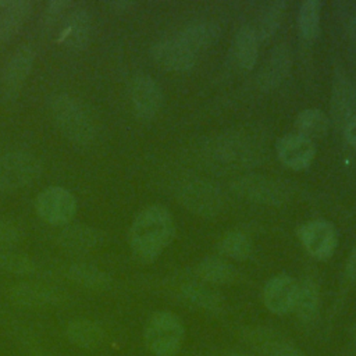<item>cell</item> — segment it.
<instances>
[{"mask_svg":"<svg viewBox=\"0 0 356 356\" xmlns=\"http://www.w3.org/2000/svg\"><path fill=\"white\" fill-rule=\"evenodd\" d=\"M174 220L170 211L159 204L145 207L129 228L132 254L142 263L156 260L174 238Z\"/></svg>","mask_w":356,"mask_h":356,"instance_id":"obj_1","label":"cell"},{"mask_svg":"<svg viewBox=\"0 0 356 356\" xmlns=\"http://www.w3.org/2000/svg\"><path fill=\"white\" fill-rule=\"evenodd\" d=\"M49 110L58 131L74 145L88 146L95 140L96 127L82 103L68 93H56Z\"/></svg>","mask_w":356,"mask_h":356,"instance_id":"obj_2","label":"cell"},{"mask_svg":"<svg viewBox=\"0 0 356 356\" xmlns=\"http://www.w3.org/2000/svg\"><path fill=\"white\" fill-rule=\"evenodd\" d=\"M184 325L170 312L154 313L145 328V343L156 356H174L184 341Z\"/></svg>","mask_w":356,"mask_h":356,"instance_id":"obj_3","label":"cell"},{"mask_svg":"<svg viewBox=\"0 0 356 356\" xmlns=\"http://www.w3.org/2000/svg\"><path fill=\"white\" fill-rule=\"evenodd\" d=\"M40 160L26 150H11L0 154V191H18L42 174Z\"/></svg>","mask_w":356,"mask_h":356,"instance_id":"obj_4","label":"cell"},{"mask_svg":"<svg viewBox=\"0 0 356 356\" xmlns=\"http://www.w3.org/2000/svg\"><path fill=\"white\" fill-rule=\"evenodd\" d=\"M78 204L75 196L64 186H47L35 200L36 214L50 225H67L75 217Z\"/></svg>","mask_w":356,"mask_h":356,"instance_id":"obj_5","label":"cell"},{"mask_svg":"<svg viewBox=\"0 0 356 356\" xmlns=\"http://www.w3.org/2000/svg\"><path fill=\"white\" fill-rule=\"evenodd\" d=\"M232 189L248 200L271 206L282 204L289 197V188L284 182L257 174L238 178L232 184Z\"/></svg>","mask_w":356,"mask_h":356,"instance_id":"obj_6","label":"cell"},{"mask_svg":"<svg viewBox=\"0 0 356 356\" xmlns=\"http://www.w3.org/2000/svg\"><path fill=\"white\" fill-rule=\"evenodd\" d=\"M51 32L56 33V42L67 49L83 50L92 38L90 13L74 4Z\"/></svg>","mask_w":356,"mask_h":356,"instance_id":"obj_7","label":"cell"},{"mask_svg":"<svg viewBox=\"0 0 356 356\" xmlns=\"http://www.w3.org/2000/svg\"><path fill=\"white\" fill-rule=\"evenodd\" d=\"M179 202L192 213L210 217L222 207V195L217 185L210 181L195 179L185 182L178 189Z\"/></svg>","mask_w":356,"mask_h":356,"instance_id":"obj_8","label":"cell"},{"mask_svg":"<svg viewBox=\"0 0 356 356\" xmlns=\"http://www.w3.org/2000/svg\"><path fill=\"white\" fill-rule=\"evenodd\" d=\"M35 63V51L29 46L17 49L1 70L0 86L6 100H13L24 86Z\"/></svg>","mask_w":356,"mask_h":356,"instance_id":"obj_9","label":"cell"},{"mask_svg":"<svg viewBox=\"0 0 356 356\" xmlns=\"http://www.w3.org/2000/svg\"><path fill=\"white\" fill-rule=\"evenodd\" d=\"M128 90L132 108L140 120H152L159 113L163 103V92L150 75H134Z\"/></svg>","mask_w":356,"mask_h":356,"instance_id":"obj_10","label":"cell"},{"mask_svg":"<svg viewBox=\"0 0 356 356\" xmlns=\"http://www.w3.org/2000/svg\"><path fill=\"white\" fill-rule=\"evenodd\" d=\"M305 249L316 259L331 257L337 246V231L330 221L312 220L305 222L298 232Z\"/></svg>","mask_w":356,"mask_h":356,"instance_id":"obj_11","label":"cell"},{"mask_svg":"<svg viewBox=\"0 0 356 356\" xmlns=\"http://www.w3.org/2000/svg\"><path fill=\"white\" fill-rule=\"evenodd\" d=\"M150 56L167 71H188L196 64V53L184 44L177 35L156 42L150 49Z\"/></svg>","mask_w":356,"mask_h":356,"instance_id":"obj_12","label":"cell"},{"mask_svg":"<svg viewBox=\"0 0 356 356\" xmlns=\"http://www.w3.org/2000/svg\"><path fill=\"white\" fill-rule=\"evenodd\" d=\"M10 299L21 307H44L58 305L64 295L60 289L42 282H18L10 288Z\"/></svg>","mask_w":356,"mask_h":356,"instance_id":"obj_13","label":"cell"},{"mask_svg":"<svg viewBox=\"0 0 356 356\" xmlns=\"http://www.w3.org/2000/svg\"><path fill=\"white\" fill-rule=\"evenodd\" d=\"M298 282L291 275L278 274L267 281L263 289V302L274 314H286L293 309Z\"/></svg>","mask_w":356,"mask_h":356,"instance_id":"obj_14","label":"cell"},{"mask_svg":"<svg viewBox=\"0 0 356 356\" xmlns=\"http://www.w3.org/2000/svg\"><path fill=\"white\" fill-rule=\"evenodd\" d=\"M104 241V234L88 224H67L57 236L58 245L71 253H88L99 248Z\"/></svg>","mask_w":356,"mask_h":356,"instance_id":"obj_15","label":"cell"},{"mask_svg":"<svg viewBox=\"0 0 356 356\" xmlns=\"http://www.w3.org/2000/svg\"><path fill=\"white\" fill-rule=\"evenodd\" d=\"M277 154L282 164L293 170L306 168L316 154L313 140L299 135L288 134L277 142Z\"/></svg>","mask_w":356,"mask_h":356,"instance_id":"obj_16","label":"cell"},{"mask_svg":"<svg viewBox=\"0 0 356 356\" xmlns=\"http://www.w3.org/2000/svg\"><path fill=\"white\" fill-rule=\"evenodd\" d=\"M331 117L342 129L356 118V88L346 76H337L331 93Z\"/></svg>","mask_w":356,"mask_h":356,"instance_id":"obj_17","label":"cell"},{"mask_svg":"<svg viewBox=\"0 0 356 356\" xmlns=\"http://www.w3.org/2000/svg\"><path fill=\"white\" fill-rule=\"evenodd\" d=\"M292 64L291 49L286 43L275 46L257 75V83L261 90L277 88L288 75Z\"/></svg>","mask_w":356,"mask_h":356,"instance_id":"obj_18","label":"cell"},{"mask_svg":"<svg viewBox=\"0 0 356 356\" xmlns=\"http://www.w3.org/2000/svg\"><path fill=\"white\" fill-rule=\"evenodd\" d=\"M220 32V26L216 22L204 19L185 25L177 33V38L197 54V51L210 47L218 39Z\"/></svg>","mask_w":356,"mask_h":356,"instance_id":"obj_19","label":"cell"},{"mask_svg":"<svg viewBox=\"0 0 356 356\" xmlns=\"http://www.w3.org/2000/svg\"><path fill=\"white\" fill-rule=\"evenodd\" d=\"M65 335L71 343L82 349H95L104 341L103 328L93 320L75 318L68 323Z\"/></svg>","mask_w":356,"mask_h":356,"instance_id":"obj_20","label":"cell"},{"mask_svg":"<svg viewBox=\"0 0 356 356\" xmlns=\"http://www.w3.org/2000/svg\"><path fill=\"white\" fill-rule=\"evenodd\" d=\"M32 11L29 0L10 1L0 14V43L10 42L25 25Z\"/></svg>","mask_w":356,"mask_h":356,"instance_id":"obj_21","label":"cell"},{"mask_svg":"<svg viewBox=\"0 0 356 356\" xmlns=\"http://www.w3.org/2000/svg\"><path fill=\"white\" fill-rule=\"evenodd\" d=\"M67 277L74 284L92 291H104L111 285V277L102 268L89 263L70 264Z\"/></svg>","mask_w":356,"mask_h":356,"instance_id":"obj_22","label":"cell"},{"mask_svg":"<svg viewBox=\"0 0 356 356\" xmlns=\"http://www.w3.org/2000/svg\"><path fill=\"white\" fill-rule=\"evenodd\" d=\"M320 305V292L317 284L312 278H305L298 282L293 309L298 318L303 323H312L317 313Z\"/></svg>","mask_w":356,"mask_h":356,"instance_id":"obj_23","label":"cell"},{"mask_svg":"<svg viewBox=\"0 0 356 356\" xmlns=\"http://www.w3.org/2000/svg\"><path fill=\"white\" fill-rule=\"evenodd\" d=\"M284 10L285 1L282 0L270 1L260 10L253 26H250L259 42L267 40L277 32V29L281 25Z\"/></svg>","mask_w":356,"mask_h":356,"instance_id":"obj_24","label":"cell"},{"mask_svg":"<svg viewBox=\"0 0 356 356\" xmlns=\"http://www.w3.org/2000/svg\"><path fill=\"white\" fill-rule=\"evenodd\" d=\"M182 299L199 309L218 312L222 307V296L199 282H188L181 286Z\"/></svg>","mask_w":356,"mask_h":356,"instance_id":"obj_25","label":"cell"},{"mask_svg":"<svg viewBox=\"0 0 356 356\" xmlns=\"http://www.w3.org/2000/svg\"><path fill=\"white\" fill-rule=\"evenodd\" d=\"M257 53L259 40L254 32L250 26H242L234 39V56L238 64L245 70L253 68L257 61Z\"/></svg>","mask_w":356,"mask_h":356,"instance_id":"obj_26","label":"cell"},{"mask_svg":"<svg viewBox=\"0 0 356 356\" xmlns=\"http://www.w3.org/2000/svg\"><path fill=\"white\" fill-rule=\"evenodd\" d=\"M296 134L313 140L323 138L328 129L327 115L317 108H306L295 118Z\"/></svg>","mask_w":356,"mask_h":356,"instance_id":"obj_27","label":"cell"},{"mask_svg":"<svg viewBox=\"0 0 356 356\" xmlns=\"http://www.w3.org/2000/svg\"><path fill=\"white\" fill-rule=\"evenodd\" d=\"M197 275L210 284H228L236 277V270L234 266L227 263L220 257H206L197 266Z\"/></svg>","mask_w":356,"mask_h":356,"instance_id":"obj_28","label":"cell"},{"mask_svg":"<svg viewBox=\"0 0 356 356\" xmlns=\"http://www.w3.org/2000/svg\"><path fill=\"white\" fill-rule=\"evenodd\" d=\"M321 3L318 0H306L298 13L299 33L305 40H313L320 31Z\"/></svg>","mask_w":356,"mask_h":356,"instance_id":"obj_29","label":"cell"},{"mask_svg":"<svg viewBox=\"0 0 356 356\" xmlns=\"http://www.w3.org/2000/svg\"><path fill=\"white\" fill-rule=\"evenodd\" d=\"M0 270L14 275H31L36 270L35 261L14 249L0 250Z\"/></svg>","mask_w":356,"mask_h":356,"instance_id":"obj_30","label":"cell"},{"mask_svg":"<svg viewBox=\"0 0 356 356\" xmlns=\"http://www.w3.org/2000/svg\"><path fill=\"white\" fill-rule=\"evenodd\" d=\"M218 250L231 259L245 260L252 252V243L245 234L239 231H231L220 239Z\"/></svg>","mask_w":356,"mask_h":356,"instance_id":"obj_31","label":"cell"},{"mask_svg":"<svg viewBox=\"0 0 356 356\" xmlns=\"http://www.w3.org/2000/svg\"><path fill=\"white\" fill-rule=\"evenodd\" d=\"M74 4L75 3H72L71 0H50L46 4L44 13H43L44 26L49 31H53Z\"/></svg>","mask_w":356,"mask_h":356,"instance_id":"obj_32","label":"cell"},{"mask_svg":"<svg viewBox=\"0 0 356 356\" xmlns=\"http://www.w3.org/2000/svg\"><path fill=\"white\" fill-rule=\"evenodd\" d=\"M24 238L22 229L10 220H0V250L14 249Z\"/></svg>","mask_w":356,"mask_h":356,"instance_id":"obj_33","label":"cell"},{"mask_svg":"<svg viewBox=\"0 0 356 356\" xmlns=\"http://www.w3.org/2000/svg\"><path fill=\"white\" fill-rule=\"evenodd\" d=\"M266 356H305L296 346L280 337L266 352Z\"/></svg>","mask_w":356,"mask_h":356,"instance_id":"obj_34","label":"cell"},{"mask_svg":"<svg viewBox=\"0 0 356 356\" xmlns=\"http://www.w3.org/2000/svg\"><path fill=\"white\" fill-rule=\"evenodd\" d=\"M346 275L350 281H356V245L352 249L346 263Z\"/></svg>","mask_w":356,"mask_h":356,"instance_id":"obj_35","label":"cell"},{"mask_svg":"<svg viewBox=\"0 0 356 356\" xmlns=\"http://www.w3.org/2000/svg\"><path fill=\"white\" fill-rule=\"evenodd\" d=\"M107 6L117 13H124V11H129L135 6V3L128 0H113V1H107Z\"/></svg>","mask_w":356,"mask_h":356,"instance_id":"obj_36","label":"cell"},{"mask_svg":"<svg viewBox=\"0 0 356 356\" xmlns=\"http://www.w3.org/2000/svg\"><path fill=\"white\" fill-rule=\"evenodd\" d=\"M343 132H345L346 140H348L353 147H356V118H353V120L343 128Z\"/></svg>","mask_w":356,"mask_h":356,"instance_id":"obj_37","label":"cell"},{"mask_svg":"<svg viewBox=\"0 0 356 356\" xmlns=\"http://www.w3.org/2000/svg\"><path fill=\"white\" fill-rule=\"evenodd\" d=\"M348 31H349V36H350V39L353 40V43H355V46H356V15H355V17H352V18L349 19Z\"/></svg>","mask_w":356,"mask_h":356,"instance_id":"obj_38","label":"cell"},{"mask_svg":"<svg viewBox=\"0 0 356 356\" xmlns=\"http://www.w3.org/2000/svg\"><path fill=\"white\" fill-rule=\"evenodd\" d=\"M31 356H53L51 353H49L47 350H44V349H40V348H36V349H33L32 352H31Z\"/></svg>","mask_w":356,"mask_h":356,"instance_id":"obj_39","label":"cell"},{"mask_svg":"<svg viewBox=\"0 0 356 356\" xmlns=\"http://www.w3.org/2000/svg\"><path fill=\"white\" fill-rule=\"evenodd\" d=\"M8 0H0V11H3L8 6Z\"/></svg>","mask_w":356,"mask_h":356,"instance_id":"obj_40","label":"cell"},{"mask_svg":"<svg viewBox=\"0 0 356 356\" xmlns=\"http://www.w3.org/2000/svg\"><path fill=\"white\" fill-rule=\"evenodd\" d=\"M229 356H252V355H249L246 352H232Z\"/></svg>","mask_w":356,"mask_h":356,"instance_id":"obj_41","label":"cell"},{"mask_svg":"<svg viewBox=\"0 0 356 356\" xmlns=\"http://www.w3.org/2000/svg\"><path fill=\"white\" fill-rule=\"evenodd\" d=\"M355 343H356V330H355Z\"/></svg>","mask_w":356,"mask_h":356,"instance_id":"obj_42","label":"cell"}]
</instances>
